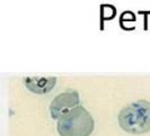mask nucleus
Returning <instances> with one entry per match:
<instances>
[{"mask_svg":"<svg viewBox=\"0 0 150 136\" xmlns=\"http://www.w3.org/2000/svg\"><path fill=\"white\" fill-rule=\"evenodd\" d=\"M119 125L129 134H144L150 132V101L137 100L122 108Z\"/></svg>","mask_w":150,"mask_h":136,"instance_id":"1","label":"nucleus"},{"mask_svg":"<svg viewBox=\"0 0 150 136\" xmlns=\"http://www.w3.org/2000/svg\"><path fill=\"white\" fill-rule=\"evenodd\" d=\"M79 93L76 90H67L58 95L51 101L50 105V114L53 119H60L66 114L75 109L76 107L80 106Z\"/></svg>","mask_w":150,"mask_h":136,"instance_id":"3","label":"nucleus"},{"mask_svg":"<svg viewBox=\"0 0 150 136\" xmlns=\"http://www.w3.org/2000/svg\"><path fill=\"white\" fill-rule=\"evenodd\" d=\"M25 87L30 91L38 93V95H45L52 90L57 84L55 76H27L23 79Z\"/></svg>","mask_w":150,"mask_h":136,"instance_id":"4","label":"nucleus"},{"mask_svg":"<svg viewBox=\"0 0 150 136\" xmlns=\"http://www.w3.org/2000/svg\"><path fill=\"white\" fill-rule=\"evenodd\" d=\"M94 127L93 116L83 106L76 107L66 114L57 124V130L60 136H90Z\"/></svg>","mask_w":150,"mask_h":136,"instance_id":"2","label":"nucleus"}]
</instances>
